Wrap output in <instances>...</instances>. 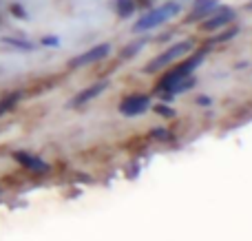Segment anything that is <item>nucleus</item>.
Segmentation results:
<instances>
[{"label":"nucleus","mask_w":252,"mask_h":241,"mask_svg":"<svg viewBox=\"0 0 252 241\" xmlns=\"http://www.w3.org/2000/svg\"><path fill=\"white\" fill-rule=\"evenodd\" d=\"M201 60H204V51L197 53V56H192L190 60L182 62L179 66H175V69L170 71V73H166V78L159 82V89H166V91H168V89H173L177 82H182L184 78H188V75H190V71L195 69V66L199 64Z\"/></svg>","instance_id":"nucleus-2"},{"label":"nucleus","mask_w":252,"mask_h":241,"mask_svg":"<svg viewBox=\"0 0 252 241\" xmlns=\"http://www.w3.org/2000/svg\"><path fill=\"white\" fill-rule=\"evenodd\" d=\"M118 4H120V16H128L130 11H133V0H118Z\"/></svg>","instance_id":"nucleus-11"},{"label":"nucleus","mask_w":252,"mask_h":241,"mask_svg":"<svg viewBox=\"0 0 252 241\" xmlns=\"http://www.w3.org/2000/svg\"><path fill=\"white\" fill-rule=\"evenodd\" d=\"M18 100H20V93H9V95H4L2 100H0V118H2L7 111H11Z\"/></svg>","instance_id":"nucleus-9"},{"label":"nucleus","mask_w":252,"mask_h":241,"mask_svg":"<svg viewBox=\"0 0 252 241\" xmlns=\"http://www.w3.org/2000/svg\"><path fill=\"white\" fill-rule=\"evenodd\" d=\"M179 11H182V7H179L177 2H168V4H164V7L151 9L148 13H144V16L139 18L137 25L133 27V31H135V33H142V31H148V29H153V27H159L161 22L175 18Z\"/></svg>","instance_id":"nucleus-1"},{"label":"nucleus","mask_w":252,"mask_h":241,"mask_svg":"<svg viewBox=\"0 0 252 241\" xmlns=\"http://www.w3.org/2000/svg\"><path fill=\"white\" fill-rule=\"evenodd\" d=\"M106 87H109V82H106V80H104V82H100V84H93V87H89L87 91H82V93H80V95H78V97H75V100H73V106H78V104H84V102L93 100V97H95V95H100V93L104 91Z\"/></svg>","instance_id":"nucleus-8"},{"label":"nucleus","mask_w":252,"mask_h":241,"mask_svg":"<svg viewBox=\"0 0 252 241\" xmlns=\"http://www.w3.org/2000/svg\"><path fill=\"white\" fill-rule=\"evenodd\" d=\"M159 113H161V115H168V118H170V115H173V109H166V106H159Z\"/></svg>","instance_id":"nucleus-12"},{"label":"nucleus","mask_w":252,"mask_h":241,"mask_svg":"<svg viewBox=\"0 0 252 241\" xmlns=\"http://www.w3.org/2000/svg\"><path fill=\"white\" fill-rule=\"evenodd\" d=\"M188 51H190V42H177V44H173L168 51H164L161 56H157L155 60L151 62V64H146V69H144V71H146V73H155V71L164 69L166 64H170L173 60H177V58L186 56Z\"/></svg>","instance_id":"nucleus-3"},{"label":"nucleus","mask_w":252,"mask_h":241,"mask_svg":"<svg viewBox=\"0 0 252 241\" xmlns=\"http://www.w3.org/2000/svg\"><path fill=\"white\" fill-rule=\"evenodd\" d=\"M232 18H235V11H232V9L221 7V11H219L217 16H215V18H210V20H206L201 27H204L206 31H215V29H219V27H226L228 22L232 20Z\"/></svg>","instance_id":"nucleus-7"},{"label":"nucleus","mask_w":252,"mask_h":241,"mask_svg":"<svg viewBox=\"0 0 252 241\" xmlns=\"http://www.w3.org/2000/svg\"><path fill=\"white\" fill-rule=\"evenodd\" d=\"M215 0H201V2H197V9H195V13H192V18H199L201 13H208V11H213L215 9Z\"/></svg>","instance_id":"nucleus-10"},{"label":"nucleus","mask_w":252,"mask_h":241,"mask_svg":"<svg viewBox=\"0 0 252 241\" xmlns=\"http://www.w3.org/2000/svg\"><path fill=\"white\" fill-rule=\"evenodd\" d=\"M13 157H16V162H20L25 168H29V171H35V173H47V171H49L47 162H42V159L35 157V155H29V153H13Z\"/></svg>","instance_id":"nucleus-6"},{"label":"nucleus","mask_w":252,"mask_h":241,"mask_svg":"<svg viewBox=\"0 0 252 241\" xmlns=\"http://www.w3.org/2000/svg\"><path fill=\"white\" fill-rule=\"evenodd\" d=\"M151 106V100L146 95H128L126 100L120 104V113L122 115H139Z\"/></svg>","instance_id":"nucleus-4"},{"label":"nucleus","mask_w":252,"mask_h":241,"mask_svg":"<svg viewBox=\"0 0 252 241\" xmlns=\"http://www.w3.org/2000/svg\"><path fill=\"white\" fill-rule=\"evenodd\" d=\"M109 51H111L109 44H97V47H93V49H89V51H84L82 56L73 58V60H71L69 64H71V66L91 64V62H97V60H102V58H106V53H109Z\"/></svg>","instance_id":"nucleus-5"}]
</instances>
